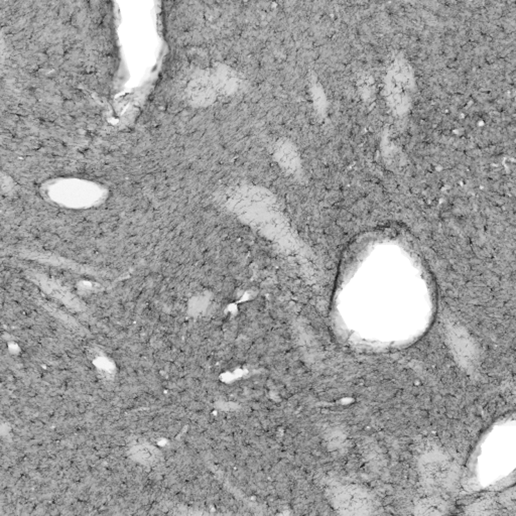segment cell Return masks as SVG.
<instances>
[{
    "label": "cell",
    "instance_id": "6da1fadb",
    "mask_svg": "<svg viewBox=\"0 0 516 516\" xmlns=\"http://www.w3.org/2000/svg\"><path fill=\"white\" fill-rule=\"evenodd\" d=\"M189 95L192 101L198 105H209L215 99L213 83L206 77H198L189 86Z\"/></svg>",
    "mask_w": 516,
    "mask_h": 516
}]
</instances>
